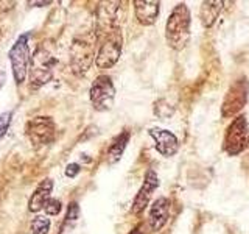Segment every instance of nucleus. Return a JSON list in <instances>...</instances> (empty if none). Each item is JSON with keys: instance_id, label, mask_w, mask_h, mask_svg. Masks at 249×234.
Returning <instances> with one entry per match:
<instances>
[{"instance_id": "21", "label": "nucleus", "mask_w": 249, "mask_h": 234, "mask_svg": "<svg viewBox=\"0 0 249 234\" xmlns=\"http://www.w3.org/2000/svg\"><path fill=\"white\" fill-rule=\"evenodd\" d=\"M78 174H80V166H78V164H75V162L73 164H69L67 169H66V175L69 178H73Z\"/></svg>"}, {"instance_id": "18", "label": "nucleus", "mask_w": 249, "mask_h": 234, "mask_svg": "<svg viewBox=\"0 0 249 234\" xmlns=\"http://www.w3.org/2000/svg\"><path fill=\"white\" fill-rule=\"evenodd\" d=\"M44 209H45V213L49 214V215H58V214L61 213V209H62V205H61V201H59V200H56V198H50Z\"/></svg>"}, {"instance_id": "9", "label": "nucleus", "mask_w": 249, "mask_h": 234, "mask_svg": "<svg viewBox=\"0 0 249 234\" xmlns=\"http://www.w3.org/2000/svg\"><path fill=\"white\" fill-rule=\"evenodd\" d=\"M93 42L89 39H76L72 45V66L75 72H86L92 64Z\"/></svg>"}, {"instance_id": "5", "label": "nucleus", "mask_w": 249, "mask_h": 234, "mask_svg": "<svg viewBox=\"0 0 249 234\" xmlns=\"http://www.w3.org/2000/svg\"><path fill=\"white\" fill-rule=\"evenodd\" d=\"M249 144V131H248V120L245 116H240L233 120L224 137V150L228 155L235 156L248 148Z\"/></svg>"}, {"instance_id": "15", "label": "nucleus", "mask_w": 249, "mask_h": 234, "mask_svg": "<svg viewBox=\"0 0 249 234\" xmlns=\"http://www.w3.org/2000/svg\"><path fill=\"white\" fill-rule=\"evenodd\" d=\"M223 2H215V0H212V2H204L201 3V10H199V18H201V22L204 27H212L218 14H220V11L223 10Z\"/></svg>"}, {"instance_id": "3", "label": "nucleus", "mask_w": 249, "mask_h": 234, "mask_svg": "<svg viewBox=\"0 0 249 234\" xmlns=\"http://www.w3.org/2000/svg\"><path fill=\"white\" fill-rule=\"evenodd\" d=\"M53 66L54 58L50 55V52H47L45 49H37L35 52L30 64V83L35 89L50 81L53 75Z\"/></svg>"}, {"instance_id": "10", "label": "nucleus", "mask_w": 249, "mask_h": 234, "mask_svg": "<svg viewBox=\"0 0 249 234\" xmlns=\"http://www.w3.org/2000/svg\"><path fill=\"white\" fill-rule=\"evenodd\" d=\"M159 186V178L156 175L154 170H148L145 179H143V184L140 187L139 194L136 195L134 198V205H132V213L134 214H142V211L148 206V203L151 200V195L153 192L158 189Z\"/></svg>"}, {"instance_id": "13", "label": "nucleus", "mask_w": 249, "mask_h": 234, "mask_svg": "<svg viewBox=\"0 0 249 234\" xmlns=\"http://www.w3.org/2000/svg\"><path fill=\"white\" fill-rule=\"evenodd\" d=\"M134 10L136 18L142 25H153L159 16V2H156V0L154 2L153 0H150V2H145V0L139 2L137 0V2H134Z\"/></svg>"}, {"instance_id": "20", "label": "nucleus", "mask_w": 249, "mask_h": 234, "mask_svg": "<svg viewBox=\"0 0 249 234\" xmlns=\"http://www.w3.org/2000/svg\"><path fill=\"white\" fill-rule=\"evenodd\" d=\"M78 214H80V208H78L76 203H70L69 206V211H67V215H66V220L67 222H72V220H76L78 218Z\"/></svg>"}, {"instance_id": "12", "label": "nucleus", "mask_w": 249, "mask_h": 234, "mask_svg": "<svg viewBox=\"0 0 249 234\" xmlns=\"http://www.w3.org/2000/svg\"><path fill=\"white\" fill-rule=\"evenodd\" d=\"M52 191H53V181L50 178H45L35 189L33 195H31V198L28 201V209L31 213H39V211L45 208V205L50 200Z\"/></svg>"}, {"instance_id": "23", "label": "nucleus", "mask_w": 249, "mask_h": 234, "mask_svg": "<svg viewBox=\"0 0 249 234\" xmlns=\"http://www.w3.org/2000/svg\"><path fill=\"white\" fill-rule=\"evenodd\" d=\"M129 234H140V233H139V230L136 228V230H132V231H131Z\"/></svg>"}, {"instance_id": "11", "label": "nucleus", "mask_w": 249, "mask_h": 234, "mask_svg": "<svg viewBox=\"0 0 249 234\" xmlns=\"http://www.w3.org/2000/svg\"><path fill=\"white\" fill-rule=\"evenodd\" d=\"M150 136L154 139L156 150H158L160 155L170 158V156L178 153L179 142H178V137L173 135V133H170L167 130H160V128H151Z\"/></svg>"}, {"instance_id": "6", "label": "nucleus", "mask_w": 249, "mask_h": 234, "mask_svg": "<svg viewBox=\"0 0 249 234\" xmlns=\"http://www.w3.org/2000/svg\"><path fill=\"white\" fill-rule=\"evenodd\" d=\"M90 101L97 111H107L111 109L115 98V88L112 80L107 75H100L90 86Z\"/></svg>"}, {"instance_id": "8", "label": "nucleus", "mask_w": 249, "mask_h": 234, "mask_svg": "<svg viewBox=\"0 0 249 234\" xmlns=\"http://www.w3.org/2000/svg\"><path fill=\"white\" fill-rule=\"evenodd\" d=\"M246 98H248V81L243 78V80L241 81L238 80L229 89L223 103V116L231 117L233 114H237L246 103Z\"/></svg>"}, {"instance_id": "19", "label": "nucleus", "mask_w": 249, "mask_h": 234, "mask_svg": "<svg viewBox=\"0 0 249 234\" xmlns=\"http://www.w3.org/2000/svg\"><path fill=\"white\" fill-rule=\"evenodd\" d=\"M11 117H13V114H11L10 111H8V113H3V114H0V139H2V137L6 135L8 128H10Z\"/></svg>"}, {"instance_id": "17", "label": "nucleus", "mask_w": 249, "mask_h": 234, "mask_svg": "<svg viewBox=\"0 0 249 234\" xmlns=\"http://www.w3.org/2000/svg\"><path fill=\"white\" fill-rule=\"evenodd\" d=\"M50 230V218L44 215H37L33 223H31V231L33 234H49Z\"/></svg>"}, {"instance_id": "16", "label": "nucleus", "mask_w": 249, "mask_h": 234, "mask_svg": "<svg viewBox=\"0 0 249 234\" xmlns=\"http://www.w3.org/2000/svg\"><path fill=\"white\" fill-rule=\"evenodd\" d=\"M128 140H129V133L128 131H123L120 136L115 137V140L112 142V145L109 147V152H107V162L109 164H115V162L120 161L124 148H126Z\"/></svg>"}, {"instance_id": "4", "label": "nucleus", "mask_w": 249, "mask_h": 234, "mask_svg": "<svg viewBox=\"0 0 249 234\" xmlns=\"http://www.w3.org/2000/svg\"><path fill=\"white\" fill-rule=\"evenodd\" d=\"M10 61L13 67V77L18 84L25 81L27 72L31 64L30 49H28V35H20L10 50Z\"/></svg>"}, {"instance_id": "2", "label": "nucleus", "mask_w": 249, "mask_h": 234, "mask_svg": "<svg viewBox=\"0 0 249 234\" xmlns=\"http://www.w3.org/2000/svg\"><path fill=\"white\" fill-rule=\"evenodd\" d=\"M190 10L185 3H178L167 20L165 36L171 49L181 50L190 39Z\"/></svg>"}, {"instance_id": "25", "label": "nucleus", "mask_w": 249, "mask_h": 234, "mask_svg": "<svg viewBox=\"0 0 249 234\" xmlns=\"http://www.w3.org/2000/svg\"><path fill=\"white\" fill-rule=\"evenodd\" d=\"M0 39H2V31H0Z\"/></svg>"}, {"instance_id": "14", "label": "nucleus", "mask_w": 249, "mask_h": 234, "mask_svg": "<svg viewBox=\"0 0 249 234\" xmlns=\"http://www.w3.org/2000/svg\"><path fill=\"white\" fill-rule=\"evenodd\" d=\"M168 208H170V201L167 198H158L151 208H150V225L153 231H159L163 225L167 223L168 218Z\"/></svg>"}, {"instance_id": "1", "label": "nucleus", "mask_w": 249, "mask_h": 234, "mask_svg": "<svg viewBox=\"0 0 249 234\" xmlns=\"http://www.w3.org/2000/svg\"><path fill=\"white\" fill-rule=\"evenodd\" d=\"M98 36L103 35V39H101L100 49L95 58V64L100 69H107L112 67L117 59L120 57L122 52V31L117 22H111V23H98Z\"/></svg>"}, {"instance_id": "7", "label": "nucleus", "mask_w": 249, "mask_h": 234, "mask_svg": "<svg viewBox=\"0 0 249 234\" xmlns=\"http://www.w3.org/2000/svg\"><path fill=\"white\" fill-rule=\"evenodd\" d=\"M25 133L28 139L31 140V144L35 145H45L50 144L54 139L56 135V127H54V122L50 117H35L27 123Z\"/></svg>"}, {"instance_id": "24", "label": "nucleus", "mask_w": 249, "mask_h": 234, "mask_svg": "<svg viewBox=\"0 0 249 234\" xmlns=\"http://www.w3.org/2000/svg\"><path fill=\"white\" fill-rule=\"evenodd\" d=\"M246 161H249V144H248V158H246Z\"/></svg>"}, {"instance_id": "22", "label": "nucleus", "mask_w": 249, "mask_h": 234, "mask_svg": "<svg viewBox=\"0 0 249 234\" xmlns=\"http://www.w3.org/2000/svg\"><path fill=\"white\" fill-rule=\"evenodd\" d=\"M6 81V72H5V69H3V64L0 62V88L5 84Z\"/></svg>"}]
</instances>
